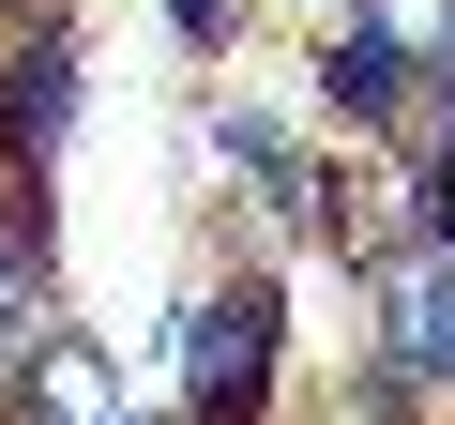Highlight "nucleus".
Instances as JSON below:
<instances>
[{"mask_svg": "<svg viewBox=\"0 0 455 425\" xmlns=\"http://www.w3.org/2000/svg\"><path fill=\"white\" fill-rule=\"evenodd\" d=\"M61 319V244H46V197H0V365Z\"/></svg>", "mask_w": 455, "mask_h": 425, "instance_id": "nucleus-5", "label": "nucleus"}, {"mask_svg": "<svg viewBox=\"0 0 455 425\" xmlns=\"http://www.w3.org/2000/svg\"><path fill=\"white\" fill-rule=\"evenodd\" d=\"M0 425H137V395H122V349H107L92 319H46L16 365H0Z\"/></svg>", "mask_w": 455, "mask_h": 425, "instance_id": "nucleus-4", "label": "nucleus"}, {"mask_svg": "<svg viewBox=\"0 0 455 425\" xmlns=\"http://www.w3.org/2000/svg\"><path fill=\"white\" fill-rule=\"evenodd\" d=\"M167 380H182V425H274V380H289V274H274V259L197 274L182 319H167Z\"/></svg>", "mask_w": 455, "mask_h": 425, "instance_id": "nucleus-1", "label": "nucleus"}, {"mask_svg": "<svg viewBox=\"0 0 455 425\" xmlns=\"http://www.w3.org/2000/svg\"><path fill=\"white\" fill-rule=\"evenodd\" d=\"M349 16H364V31H379V46L440 92V107H455V0H349Z\"/></svg>", "mask_w": 455, "mask_h": 425, "instance_id": "nucleus-6", "label": "nucleus"}, {"mask_svg": "<svg viewBox=\"0 0 455 425\" xmlns=\"http://www.w3.org/2000/svg\"><path fill=\"white\" fill-rule=\"evenodd\" d=\"M364 365H395L425 410H455V244L364 259Z\"/></svg>", "mask_w": 455, "mask_h": 425, "instance_id": "nucleus-3", "label": "nucleus"}, {"mask_svg": "<svg viewBox=\"0 0 455 425\" xmlns=\"http://www.w3.org/2000/svg\"><path fill=\"white\" fill-rule=\"evenodd\" d=\"M152 16H167V46H182V61H228V46H243V16H259V0H152Z\"/></svg>", "mask_w": 455, "mask_h": 425, "instance_id": "nucleus-7", "label": "nucleus"}, {"mask_svg": "<svg viewBox=\"0 0 455 425\" xmlns=\"http://www.w3.org/2000/svg\"><path fill=\"white\" fill-rule=\"evenodd\" d=\"M410 182H425V229H440V244H455V107H440V122H425V137H410Z\"/></svg>", "mask_w": 455, "mask_h": 425, "instance_id": "nucleus-8", "label": "nucleus"}, {"mask_svg": "<svg viewBox=\"0 0 455 425\" xmlns=\"http://www.w3.org/2000/svg\"><path fill=\"white\" fill-rule=\"evenodd\" d=\"M76 0H0V197H46L76 137Z\"/></svg>", "mask_w": 455, "mask_h": 425, "instance_id": "nucleus-2", "label": "nucleus"}]
</instances>
